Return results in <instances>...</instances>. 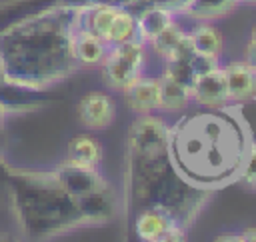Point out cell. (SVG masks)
<instances>
[{
	"label": "cell",
	"mask_w": 256,
	"mask_h": 242,
	"mask_svg": "<svg viewBox=\"0 0 256 242\" xmlns=\"http://www.w3.org/2000/svg\"><path fill=\"white\" fill-rule=\"evenodd\" d=\"M238 182H242V184H246L248 188H254V190H256V142H254V140H252L250 150H248V156H246V160H244V164H242Z\"/></svg>",
	"instance_id": "obj_25"
},
{
	"label": "cell",
	"mask_w": 256,
	"mask_h": 242,
	"mask_svg": "<svg viewBox=\"0 0 256 242\" xmlns=\"http://www.w3.org/2000/svg\"><path fill=\"white\" fill-rule=\"evenodd\" d=\"M8 196L22 232L30 238H52L88 226L78 198L58 184L52 170H12Z\"/></svg>",
	"instance_id": "obj_4"
},
{
	"label": "cell",
	"mask_w": 256,
	"mask_h": 242,
	"mask_svg": "<svg viewBox=\"0 0 256 242\" xmlns=\"http://www.w3.org/2000/svg\"><path fill=\"white\" fill-rule=\"evenodd\" d=\"M216 240H234V242H252L256 240V228H248V230H242V232H234L230 236H218Z\"/></svg>",
	"instance_id": "obj_27"
},
{
	"label": "cell",
	"mask_w": 256,
	"mask_h": 242,
	"mask_svg": "<svg viewBox=\"0 0 256 242\" xmlns=\"http://www.w3.org/2000/svg\"><path fill=\"white\" fill-rule=\"evenodd\" d=\"M0 102L8 114H16V112L42 108L48 102V96H46V90L6 80L0 84Z\"/></svg>",
	"instance_id": "obj_12"
},
{
	"label": "cell",
	"mask_w": 256,
	"mask_h": 242,
	"mask_svg": "<svg viewBox=\"0 0 256 242\" xmlns=\"http://www.w3.org/2000/svg\"><path fill=\"white\" fill-rule=\"evenodd\" d=\"M244 60L256 68V40H250L244 48Z\"/></svg>",
	"instance_id": "obj_29"
},
{
	"label": "cell",
	"mask_w": 256,
	"mask_h": 242,
	"mask_svg": "<svg viewBox=\"0 0 256 242\" xmlns=\"http://www.w3.org/2000/svg\"><path fill=\"white\" fill-rule=\"evenodd\" d=\"M2 142H4V134H2V126H0V148H2Z\"/></svg>",
	"instance_id": "obj_33"
},
{
	"label": "cell",
	"mask_w": 256,
	"mask_h": 242,
	"mask_svg": "<svg viewBox=\"0 0 256 242\" xmlns=\"http://www.w3.org/2000/svg\"><path fill=\"white\" fill-rule=\"evenodd\" d=\"M222 68L232 102H248L256 98V68L252 64L246 60H234Z\"/></svg>",
	"instance_id": "obj_13"
},
{
	"label": "cell",
	"mask_w": 256,
	"mask_h": 242,
	"mask_svg": "<svg viewBox=\"0 0 256 242\" xmlns=\"http://www.w3.org/2000/svg\"><path fill=\"white\" fill-rule=\"evenodd\" d=\"M250 40H256V22H254L252 28H250Z\"/></svg>",
	"instance_id": "obj_32"
},
{
	"label": "cell",
	"mask_w": 256,
	"mask_h": 242,
	"mask_svg": "<svg viewBox=\"0 0 256 242\" xmlns=\"http://www.w3.org/2000/svg\"><path fill=\"white\" fill-rule=\"evenodd\" d=\"M174 12L162 6H150L140 12H136V28H138V38L150 44L162 30H166L174 22Z\"/></svg>",
	"instance_id": "obj_15"
},
{
	"label": "cell",
	"mask_w": 256,
	"mask_h": 242,
	"mask_svg": "<svg viewBox=\"0 0 256 242\" xmlns=\"http://www.w3.org/2000/svg\"><path fill=\"white\" fill-rule=\"evenodd\" d=\"M72 50H74V58L78 62V66H100L106 58L108 52V44L98 38L96 34H92L86 28H78L74 34V42H72Z\"/></svg>",
	"instance_id": "obj_14"
},
{
	"label": "cell",
	"mask_w": 256,
	"mask_h": 242,
	"mask_svg": "<svg viewBox=\"0 0 256 242\" xmlns=\"http://www.w3.org/2000/svg\"><path fill=\"white\" fill-rule=\"evenodd\" d=\"M138 38V28H136V14L128 8H122L118 6L114 18H112V24L108 28V34L104 38V42L108 46H114V44H122V42H128V40H134Z\"/></svg>",
	"instance_id": "obj_21"
},
{
	"label": "cell",
	"mask_w": 256,
	"mask_h": 242,
	"mask_svg": "<svg viewBox=\"0 0 256 242\" xmlns=\"http://www.w3.org/2000/svg\"><path fill=\"white\" fill-rule=\"evenodd\" d=\"M168 124L162 116L140 114L128 132L126 156V212H140L144 208L164 210L176 224L190 228L212 198V192L188 184L172 166L168 150Z\"/></svg>",
	"instance_id": "obj_2"
},
{
	"label": "cell",
	"mask_w": 256,
	"mask_h": 242,
	"mask_svg": "<svg viewBox=\"0 0 256 242\" xmlns=\"http://www.w3.org/2000/svg\"><path fill=\"white\" fill-rule=\"evenodd\" d=\"M66 160L86 168H100L102 164V144L90 134H78L68 142Z\"/></svg>",
	"instance_id": "obj_16"
},
{
	"label": "cell",
	"mask_w": 256,
	"mask_h": 242,
	"mask_svg": "<svg viewBox=\"0 0 256 242\" xmlns=\"http://www.w3.org/2000/svg\"><path fill=\"white\" fill-rule=\"evenodd\" d=\"M76 112H78V120L88 130H104L116 118V102L110 94L94 90L80 98Z\"/></svg>",
	"instance_id": "obj_8"
},
{
	"label": "cell",
	"mask_w": 256,
	"mask_h": 242,
	"mask_svg": "<svg viewBox=\"0 0 256 242\" xmlns=\"http://www.w3.org/2000/svg\"><path fill=\"white\" fill-rule=\"evenodd\" d=\"M190 94H192V104H198V106L218 108V106L230 104L232 100L228 94L224 68L218 66V68L198 76L194 86L190 88Z\"/></svg>",
	"instance_id": "obj_9"
},
{
	"label": "cell",
	"mask_w": 256,
	"mask_h": 242,
	"mask_svg": "<svg viewBox=\"0 0 256 242\" xmlns=\"http://www.w3.org/2000/svg\"><path fill=\"white\" fill-rule=\"evenodd\" d=\"M218 60H220V58L194 52V56L190 58V64H192V68H194V72H196V78L202 76V74H206V72H210V70H214V68H218V66H220Z\"/></svg>",
	"instance_id": "obj_26"
},
{
	"label": "cell",
	"mask_w": 256,
	"mask_h": 242,
	"mask_svg": "<svg viewBox=\"0 0 256 242\" xmlns=\"http://www.w3.org/2000/svg\"><path fill=\"white\" fill-rule=\"evenodd\" d=\"M252 138L240 112L226 106H198L168 126L166 150L176 172L200 190L236 182Z\"/></svg>",
	"instance_id": "obj_1"
},
{
	"label": "cell",
	"mask_w": 256,
	"mask_h": 242,
	"mask_svg": "<svg viewBox=\"0 0 256 242\" xmlns=\"http://www.w3.org/2000/svg\"><path fill=\"white\" fill-rule=\"evenodd\" d=\"M102 66V78L104 84L112 90H124L130 82H134L140 74H144V66L136 64L134 60L120 54L116 48L108 46L106 58L100 64Z\"/></svg>",
	"instance_id": "obj_11"
},
{
	"label": "cell",
	"mask_w": 256,
	"mask_h": 242,
	"mask_svg": "<svg viewBox=\"0 0 256 242\" xmlns=\"http://www.w3.org/2000/svg\"><path fill=\"white\" fill-rule=\"evenodd\" d=\"M240 0H188L182 14L192 18L194 22H214L218 18L228 16Z\"/></svg>",
	"instance_id": "obj_17"
},
{
	"label": "cell",
	"mask_w": 256,
	"mask_h": 242,
	"mask_svg": "<svg viewBox=\"0 0 256 242\" xmlns=\"http://www.w3.org/2000/svg\"><path fill=\"white\" fill-rule=\"evenodd\" d=\"M84 6L58 2L0 32V62L6 80L48 90L76 72L72 42Z\"/></svg>",
	"instance_id": "obj_3"
},
{
	"label": "cell",
	"mask_w": 256,
	"mask_h": 242,
	"mask_svg": "<svg viewBox=\"0 0 256 242\" xmlns=\"http://www.w3.org/2000/svg\"><path fill=\"white\" fill-rule=\"evenodd\" d=\"M126 106L136 114H150L160 110V80L156 76L140 74L122 90Z\"/></svg>",
	"instance_id": "obj_10"
},
{
	"label": "cell",
	"mask_w": 256,
	"mask_h": 242,
	"mask_svg": "<svg viewBox=\"0 0 256 242\" xmlns=\"http://www.w3.org/2000/svg\"><path fill=\"white\" fill-rule=\"evenodd\" d=\"M10 172H12V168L0 158V198L4 196V194H8V180H10Z\"/></svg>",
	"instance_id": "obj_28"
},
{
	"label": "cell",
	"mask_w": 256,
	"mask_h": 242,
	"mask_svg": "<svg viewBox=\"0 0 256 242\" xmlns=\"http://www.w3.org/2000/svg\"><path fill=\"white\" fill-rule=\"evenodd\" d=\"M78 208L88 226H102V224L112 222L118 216L122 202L118 198V192L110 186V182H106L98 190L80 196Z\"/></svg>",
	"instance_id": "obj_6"
},
{
	"label": "cell",
	"mask_w": 256,
	"mask_h": 242,
	"mask_svg": "<svg viewBox=\"0 0 256 242\" xmlns=\"http://www.w3.org/2000/svg\"><path fill=\"white\" fill-rule=\"evenodd\" d=\"M188 32L174 20L166 30H162L152 42H150V46H152V52L156 54V56H160V58H166L168 54H170V50L186 36Z\"/></svg>",
	"instance_id": "obj_23"
},
{
	"label": "cell",
	"mask_w": 256,
	"mask_h": 242,
	"mask_svg": "<svg viewBox=\"0 0 256 242\" xmlns=\"http://www.w3.org/2000/svg\"><path fill=\"white\" fill-rule=\"evenodd\" d=\"M2 82H6V72H4V66H2V62H0V84Z\"/></svg>",
	"instance_id": "obj_31"
},
{
	"label": "cell",
	"mask_w": 256,
	"mask_h": 242,
	"mask_svg": "<svg viewBox=\"0 0 256 242\" xmlns=\"http://www.w3.org/2000/svg\"><path fill=\"white\" fill-rule=\"evenodd\" d=\"M62 2L80 4V6L94 4V2H106V4H116V6L128 8L134 14L140 12V10H144V8H150V6H162V8H168L174 14H182V10H184V6H186L188 0H62Z\"/></svg>",
	"instance_id": "obj_22"
},
{
	"label": "cell",
	"mask_w": 256,
	"mask_h": 242,
	"mask_svg": "<svg viewBox=\"0 0 256 242\" xmlns=\"http://www.w3.org/2000/svg\"><path fill=\"white\" fill-rule=\"evenodd\" d=\"M188 36L198 54H206V56H214V58L222 56L224 36L216 26H212V22H196L194 28L188 32Z\"/></svg>",
	"instance_id": "obj_18"
},
{
	"label": "cell",
	"mask_w": 256,
	"mask_h": 242,
	"mask_svg": "<svg viewBox=\"0 0 256 242\" xmlns=\"http://www.w3.org/2000/svg\"><path fill=\"white\" fill-rule=\"evenodd\" d=\"M134 220V234L144 242H174L186 240V228L176 224L164 210L160 208H144L136 212Z\"/></svg>",
	"instance_id": "obj_5"
},
{
	"label": "cell",
	"mask_w": 256,
	"mask_h": 242,
	"mask_svg": "<svg viewBox=\"0 0 256 242\" xmlns=\"http://www.w3.org/2000/svg\"><path fill=\"white\" fill-rule=\"evenodd\" d=\"M54 178L58 180V184L72 194L74 198H80L84 194H90L94 190H98L100 186H104L108 180L100 174V168H86V166H78L72 162H62L60 166L52 168Z\"/></svg>",
	"instance_id": "obj_7"
},
{
	"label": "cell",
	"mask_w": 256,
	"mask_h": 242,
	"mask_svg": "<svg viewBox=\"0 0 256 242\" xmlns=\"http://www.w3.org/2000/svg\"><path fill=\"white\" fill-rule=\"evenodd\" d=\"M162 74L170 76L172 80H176L178 84H182L186 88H192L196 82V72H194L190 60H166Z\"/></svg>",
	"instance_id": "obj_24"
},
{
	"label": "cell",
	"mask_w": 256,
	"mask_h": 242,
	"mask_svg": "<svg viewBox=\"0 0 256 242\" xmlns=\"http://www.w3.org/2000/svg\"><path fill=\"white\" fill-rule=\"evenodd\" d=\"M254 100H256V98H254Z\"/></svg>",
	"instance_id": "obj_35"
},
{
	"label": "cell",
	"mask_w": 256,
	"mask_h": 242,
	"mask_svg": "<svg viewBox=\"0 0 256 242\" xmlns=\"http://www.w3.org/2000/svg\"><path fill=\"white\" fill-rule=\"evenodd\" d=\"M158 80H160V110L176 112V110H184L192 104L190 88L178 84L176 80H172L166 74L158 76Z\"/></svg>",
	"instance_id": "obj_20"
},
{
	"label": "cell",
	"mask_w": 256,
	"mask_h": 242,
	"mask_svg": "<svg viewBox=\"0 0 256 242\" xmlns=\"http://www.w3.org/2000/svg\"><path fill=\"white\" fill-rule=\"evenodd\" d=\"M62 0H8L0 4V32L8 26L24 20L30 14H36L52 4H58Z\"/></svg>",
	"instance_id": "obj_19"
},
{
	"label": "cell",
	"mask_w": 256,
	"mask_h": 242,
	"mask_svg": "<svg viewBox=\"0 0 256 242\" xmlns=\"http://www.w3.org/2000/svg\"><path fill=\"white\" fill-rule=\"evenodd\" d=\"M6 116H8V112H6V108L2 106V102H0V126L4 124V120H6Z\"/></svg>",
	"instance_id": "obj_30"
},
{
	"label": "cell",
	"mask_w": 256,
	"mask_h": 242,
	"mask_svg": "<svg viewBox=\"0 0 256 242\" xmlns=\"http://www.w3.org/2000/svg\"><path fill=\"white\" fill-rule=\"evenodd\" d=\"M240 2H246V4H256V0H240Z\"/></svg>",
	"instance_id": "obj_34"
}]
</instances>
